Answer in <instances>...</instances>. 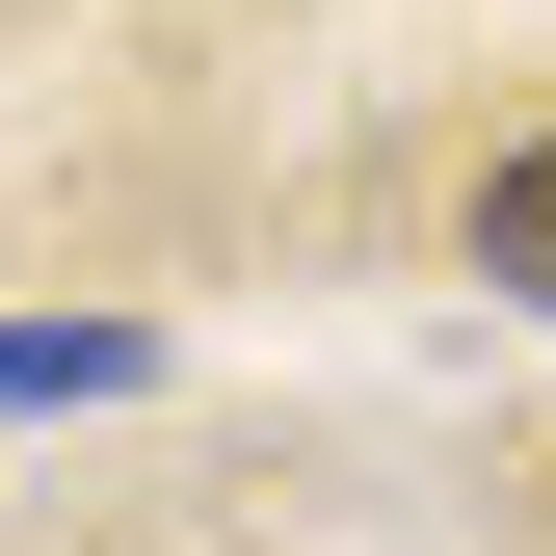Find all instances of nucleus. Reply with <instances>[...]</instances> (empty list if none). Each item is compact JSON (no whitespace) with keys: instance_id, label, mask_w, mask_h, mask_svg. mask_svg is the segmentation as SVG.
I'll list each match as a JSON object with an SVG mask.
<instances>
[{"instance_id":"f257e3e1","label":"nucleus","mask_w":556,"mask_h":556,"mask_svg":"<svg viewBox=\"0 0 556 556\" xmlns=\"http://www.w3.org/2000/svg\"><path fill=\"white\" fill-rule=\"evenodd\" d=\"M0 397H132V318H0Z\"/></svg>"},{"instance_id":"f03ea898","label":"nucleus","mask_w":556,"mask_h":556,"mask_svg":"<svg viewBox=\"0 0 556 556\" xmlns=\"http://www.w3.org/2000/svg\"><path fill=\"white\" fill-rule=\"evenodd\" d=\"M477 265H504V292L556 318V132H530V160H504V186H477Z\"/></svg>"}]
</instances>
